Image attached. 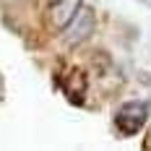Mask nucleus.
Here are the masks:
<instances>
[{"label": "nucleus", "mask_w": 151, "mask_h": 151, "mask_svg": "<svg viewBox=\"0 0 151 151\" xmlns=\"http://www.w3.org/2000/svg\"><path fill=\"white\" fill-rule=\"evenodd\" d=\"M149 120V107L146 102H125V104L117 109V117H115V125L122 136H136L138 130L146 125Z\"/></svg>", "instance_id": "1"}, {"label": "nucleus", "mask_w": 151, "mask_h": 151, "mask_svg": "<svg viewBox=\"0 0 151 151\" xmlns=\"http://www.w3.org/2000/svg\"><path fill=\"white\" fill-rule=\"evenodd\" d=\"M81 8V0H55L52 8H50V26L58 31H65V26L70 24Z\"/></svg>", "instance_id": "3"}, {"label": "nucleus", "mask_w": 151, "mask_h": 151, "mask_svg": "<svg viewBox=\"0 0 151 151\" xmlns=\"http://www.w3.org/2000/svg\"><path fill=\"white\" fill-rule=\"evenodd\" d=\"M52 3H55V0H52Z\"/></svg>", "instance_id": "4"}, {"label": "nucleus", "mask_w": 151, "mask_h": 151, "mask_svg": "<svg viewBox=\"0 0 151 151\" xmlns=\"http://www.w3.org/2000/svg\"><path fill=\"white\" fill-rule=\"evenodd\" d=\"M94 29H96V13L86 5H81L76 18L65 26V42L68 45H81L94 34Z\"/></svg>", "instance_id": "2"}]
</instances>
